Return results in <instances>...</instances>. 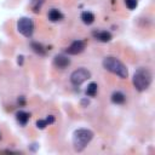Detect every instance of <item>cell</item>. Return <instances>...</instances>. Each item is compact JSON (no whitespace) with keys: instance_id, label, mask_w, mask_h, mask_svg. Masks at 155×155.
<instances>
[{"instance_id":"obj_11","label":"cell","mask_w":155,"mask_h":155,"mask_svg":"<svg viewBox=\"0 0 155 155\" xmlns=\"http://www.w3.org/2000/svg\"><path fill=\"white\" fill-rule=\"evenodd\" d=\"M47 18L51 22H59V21H62L64 18V15L57 8H51L48 11V13H47Z\"/></svg>"},{"instance_id":"obj_15","label":"cell","mask_w":155,"mask_h":155,"mask_svg":"<svg viewBox=\"0 0 155 155\" xmlns=\"http://www.w3.org/2000/svg\"><path fill=\"white\" fill-rule=\"evenodd\" d=\"M97 91H98V85L96 82H90L85 90V93L88 97H94L97 94Z\"/></svg>"},{"instance_id":"obj_20","label":"cell","mask_w":155,"mask_h":155,"mask_svg":"<svg viewBox=\"0 0 155 155\" xmlns=\"http://www.w3.org/2000/svg\"><path fill=\"white\" fill-rule=\"evenodd\" d=\"M23 61H24V57H23L22 54L17 57V63H18L19 65H22V64H23Z\"/></svg>"},{"instance_id":"obj_17","label":"cell","mask_w":155,"mask_h":155,"mask_svg":"<svg viewBox=\"0 0 155 155\" xmlns=\"http://www.w3.org/2000/svg\"><path fill=\"white\" fill-rule=\"evenodd\" d=\"M124 1L128 10H134L138 5V0H124Z\"/></svg>"},{"instance_id":"obj_8","label":"cell","mask_w":155,"mask_h":155,"mask_svg":"<svg viewBox=\"0 0 155 155\" xmlns=\"http://www.w3.org/2000/svg\"><path fill=\"white\" fill-rule=\"evenodd\" d=\"M92 36L101 41V42H109L111 39H113V35L110 31L108 30H93L92 31Z\"/></svg>"},{"instance_id":"obj_2","label":"cell","mask_w":155,"mask_h":155,"mask_svg":"<svg viewBox=\"0 0 155 155\" xmlns=\"http://www.w3.org/2000/svg\"><path fill=\"white\" fill-rule=\"evenodd\" d=\"M103 67L105 70L117 75L120 79H126L128 76V70H127V67L120 61L117 59L116 57H113V56H108L103 59Z\"/></svg>"},{"instance_id":"obj_9","label":"cell","mask_w":155,"mask_h":155,"mask_svg":"<svg viewBox=\"0 0 155 155\" xmlns=\"http://www.w3.org/2000/svg\"><path fill=\"white\" fill-rule=\"evenodd\" d=\"M30 47H31V50H33L35 53H38L39 56H45V54L47 53V50H50V48L45 47L42 44H40V42H38V41H31V42H30Z\"/></svg>"},{"instance_id":"obj_12","label":"cell","mask_w":155,"mask_h":155,"mask_svg":"<svg viewBox=\"0 0 155 155\" xmlns=\"http://www.w3.org/2000/svg\"><path fill=\"white\" fill-rule=\"evenodd\" d=\"M53 122H54V116H53V115H48V116H46L45 119H39V120H36V127L40 128V130H44L46 126H48V125H51V124H53Z\"/></svg>"},{"instance_id":"obj_3","label":"cell","mask_w":155,"mask_h":155,"mask_svg":"<svg viewBox=\"0 0 155 155\" xmlns=\"http://www.w3.org/2000/svg\"><path fill=\"white\" fill-rule=\"evenodd\" d=\"M93 132L88 128H78L73 133V147L75 151H82L92 140Z\"/></svg>"},{"instance_id":"obj_18","label":"cell","mask_w":155,"mask_h":155,"mask_svg":"<svg viewBox=\"0 0 155 155\" xmlns=\"http://www.w3.org/2000/svg\"><path fill=\"white\" fill-rule=\"evenodd\" d=\"M17 104H18L19 107H24V105H25V97H24V96L18 97V99H17Z\"/></svg>"},{"instance_id":"obj_4","label":"cell","mask_w":155,"mask_h":155,"mask_svg":"<svg viewBox=\"0 0 155 155\" xmlns=\"http://www.w3.org/2000/svg\"><path fill=\"white\" fill-rule=\"evenodd\" d=\"M17 30L25 38H31L34 33V22L29 17H21L17 21Z\"/></svg>"},{"instance_id":"obj_5","label":"cell","mask_w":155,"mask_h":155,"mask_svg":"<svg viewBox=\"0 0 155 155\" xmlns=\"http://www.w3.org/2000/svg\"><path fill=\"white\" fill-rule=\"evenodd\" d=\"M90 78H91V71L90 70H87L85 68H79V69L74 70L70 74V82L74 86H80L81 84H84Z\"/></svg>"},{"instance_id":"obj_19","label":"cell","mask_w":155,"mask_h":155,"mask_svg":"<svg viewBox=\"0 0 155 155\" xmlns=\"http://www.w3.org/2000/svg\"><path fill=\"white\" fill-rule=\"evenodd\" d=\"M88 104H90V102H88L87 98H82V99H81V105H82V107H87Z\"/></svg>"},{"instance_id":"obj_21","label":"cell","mask_w":155,"mask_h":155,"mask_svg":"<svg viewBox=\"0 0 155 155\" xmlns=\"http://www.w3.org/2000/svg\"><path fill=\"white\" fill-rule=\"evenodd\" d=\"M0 138H1V134H0Z\"/></svg>"},{"instance_id":"obj_1","label":"cell","mask_w":155,"mask_h":155,"mask_svg":"<svg viewBox=\"0 0 155 155\" xmlns=\"http://www.w3.org/2000/svg\"><path fill=\"white\" fill-rule=\"evenodd\" d=\"M151 80H153L151 71L148 68L142 67L134 71L133 78H132V84L137 91L143 92L149 88V86L151 85Z\"/></svg>"},{"instance_id":"obj_10","label":"cell","mask_w":155,"mask_h":155,"mask_svg":"<svg viewBox=\"0 0 155 155\" xmlns=\"http://www.w3.org/2000/svg\"><path fill=\"white\" fill-rule=\"evenodd\" d=\"M29 119H30V114L24 110H19L16 113V120L21 126H25L28 124Z\"/></svg>"},{"instance_id":"obj_14","label":"cell","mask_w":155,"mask_h":155,"mask_svg":"<svg viewBox=\"0 0 155 155\" xmlns=\"http://www.w3.org/2000/svg\"><path fill=\"white\" fill-rule=\"evenodd\" d=\"M80 18H81L82 23L87 24V25H90V24H92L94 22V15L91 11H82Z\"/></svg>"},{"instance_id":"obj_6","label":"cell","mask_w":155,"mask_h":155,"mask_svg":"<svg viewBox=\"0 0 155 155\" xmlns=\"http://www.w3.org/2000/svg\"><path fill=\"white\" fill-rule=\"evenodd\" d=\"M85 47H86V41L85 40H75L65 48V53H68V54H79L85 50Z\"/></svg>"},{"instance_id":"obj_13","label":"cell","mask_w":155,"mask_h":155,"mask_svg":"<svg viewBox=\"0 0 155 155\" xmlns=\"http://www.w3.org/2000/svg\"><path fill=\"white\" fill-rule=\"evenodd\" d=\"M110 101L114 104H124L125 101H126V96L121 91H115V92H113V94L110 97Z\"/></svg>"},{"instance_id":"obj_7","label":"cell","mask_w":155,"mask_h":155,"mask_svg":"<svg viewBox=\"0 0 155 155\" xmlns=\"http://www.w3.org/2000/svg\"><path fill=\"white\" fill-rule=\"evenodd\" d=\"M53 65L58 69H65L70 65V58L65 54H56L53 58Z\"/></svg>"},{"instance_id":"obj_16","label":"cell","mask_w":155,"mask_h":155,"mask_svg":"<svg viewBox=\"0 0 155 155\" xmlns=\"http://www.w3.org/2000/svg\"><path fill=\"white\" fill-rule=\"evenodd\" d=\"M44 2H45V0H30V8L33 10V12L39 13Z\"/></svg>"}]
</instances>
